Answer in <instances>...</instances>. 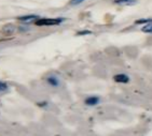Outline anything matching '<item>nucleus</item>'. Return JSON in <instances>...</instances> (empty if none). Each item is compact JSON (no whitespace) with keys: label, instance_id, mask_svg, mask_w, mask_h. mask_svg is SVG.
Returning a JSON list of instances; mask_svg holds the SVG:
<instances>
[{"label":"nucleus","instance_id":"nucleus-12","mask_svg":"<svg viewBox=\"0 0 152 136\" xmlns=\"http://www.w3.org/2000/svg\"><path fill=\"white\" fill-rule=\"evenodd\" d=\"M38 105H39V106H41V107H44V106H48V103H47V102H39Z\"/></svg>","mask_w":152,"mask_h":136},{"label":"nucleus","instance_id":"nucleus-6","mask_svg":"<svg viewBox=\"0 0 152 136\" xmlns=\"http://www.w3.org/2000/svg\"><path fill=\"white\" fill-rule=\"evenodd\" d=\"M114 3L120 6H134L137 3V0H114Z\"/></svg>","mask_w":152,"mask_h":136},{"label":"nucleus","instance_id":"nucleus-9","mask_svg":"<svg viewBox=\"0 0 152 136\" xmlns=\"http://www.w3.org/2000/svg\"><path fill=\"white\" fill-rule=\"evenodd\" d=\"M8 89H9L8 84L4 83V81H0V92H4V91H7Z\"/></svg>","mask_w":152,"mask_h":136},{"label":"nucleus","instance_id":"nucleus-7","mask_svg":"<svg viewBox=\"0 0 152 136\" xmlns=\"http://www.w3.org/2000/svg\"><path fill=\"white\" fill-rule=\"evenodd\" d=\"M141 31L145 32V33H151L152 35V22L149 24H146L143 25L142 28H141Z\"/></svg>","mask_w":152,"mask_h":136},{"label":"nucleus","instance_id":"nucleus-2","mask_svg":"<svg viewBox=\"0 0 152 136\" xmlns=\"http://www.w3.org/2000/svg\"><path fill=\"white\" fill-rule=\"evenodd\" d=\"M113 81L115 83H120V84H127V83H129L131 78H129V75H126L124 73H120V74H115L113 76Z\"/></svg>","mask_w":152,"mask_h":136},{"label":"nucleus","instance_id":"nucleus-3","mask_svg":"<svg viewBox=\"0 0 152 136\" xmlns=\"http://www.w3.org/2000/svg\"><path fill=\"white\" fill-rule=\"evenodd\" d=\"M84 103H85V105H88V106H96V105H98L100 103V98L96 96H88V98L84 100Z\"/></svg>","mask_w":152,"mask_h":136},{"label":"nucleus","instance_id":"nucleus-11","mask_svg":"<svg viewBox=\"0 0 152 136\" xmlns=\"http://www.w3.org/2000/svg\"><path fill=\"white\" fill-rule=\"evenodd\" d=\"M92 32L91 31H88V30H83V31H79L77 35H91Z\"/></svg>","mask_w":152,"mask_h":136},{"label":"nucleus","instance_id":"nucleus-1","mask_svg":"<svg viewBox=\"0 0 152 136\" xmlns=\"http://www.w3.org/2000/svg\"><path fill=\"white\" fill-rule=\"evenodd\" d=\"M63 22H65V18L59 17V18H39L38 20H36L35 24L37 26H56L59 25Z\"/></svg>","mask_w":152,"mask_h":136},{"label":"nucleus","instance_id":"nucleus-10","mask_svg":"<svg viewBox=\"0 0 152 136\" xmlns=\"http://www.w3.org/2000/svg\"><path fill=\"white\" fill-rule=\"evenodd\" d=\"M85 0H70V6H79Z\"/></svg>","mask_w":152,"mask_h":136},{"label":"nucleus","instance_id":"nucleus-4","mask_svg":"<svg viewBox=\"0 0 152 136\" xmlns=\"http://www.w3.org/2000/svg\"><path fill=\"white\" fill-rule=\"evenodd\" d=\"M39 18H40V17H39L38 15L30 14V15H24V16H20L18 19L20 20V22H23V23H30V22H36V20H38Z\"/></svg>","mask_w":152,"mask_h":136},{"label":"nucleus","instance_id":"nucleus-8","mask_svg":"<svg viewBox=\"0 0 152 136\" xmlns=\"http://www.w3.org/2000/svg\"><path fill=\"white\" fill-rule=\"evenodd\" d=\"M152 22V18H141V19H138L135 22V24L137 25H146V24H149Z\"/></svg>","mask_w":152,"mask_h":136},{"label":"nucleus","instance_id":"nucleus-13","mask_svg":"<svg viewBox=\"0 0 152 136\" xmlns=\"http://www.w3.org/2000/svg\"><path fill=\"white\" fill-rule=\"evenodd\" d=\"M20 31H27V30H29L28 27H20Z\"/></svg>","mask_w":152,"mask_h":136},{"label":"nucleus","instance_id":"nucleus-5","mask_svg":"<svg viewBox=\"0 0 152 136\" xmlns=\"http://www.w3.org/2000/svg\"><path fill=\"white\" fill-rule=\"evenodd\" d=\"M47 83L50 85L51 87H58L59 84H61L58 77L55 75H50L49 77H47Z\"/></svg>","mask_w":152,"mask_h":136}]
</instances>
